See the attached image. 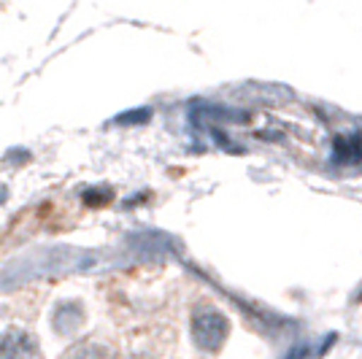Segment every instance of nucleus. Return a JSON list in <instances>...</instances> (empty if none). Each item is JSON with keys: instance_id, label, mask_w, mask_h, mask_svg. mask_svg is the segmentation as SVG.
<instances>
[{"instance_id": "obj_1", "label": "nucleus", "mask_w": 362, "mask_h": 359, "mask_svg": "<svg viewBox=\"0 0 362 359\" xmlns=\"http://www.w3.org/2000/svg\"><path fill=\"white\" fill-rule=\"evenodd\" d=\"M192 335L203 351H219L227 338V319L216 308H197L192 316Z\"/></svg>"}, {"instance_id": "obj_2", "label": "nucleus", "mask_w": 362, "mask_h": 359, "mask_svg": "<svg viewBox=\"0 0 362 359\" xmlns=\"http://www.w3.org/2000/svg\"><path fill=\"white\" fill-rule=\"evenodd\" d=\"M0 359H38V346L28 332H6L0 338Z\"/></svg>"}, {"instance_id": "obj_3", "label": "nucleus", "mask_w": 362, "mask_h": 359, "mask_svg": "<svg viewBox=\"0 0 362 359\" xmlns=\"http://www.w3.org/2000/svg\"><path fill=\"white\" fill-rule=\"evenodd\" d=\"M65 359H111L108 357V351L103 346L98 343H78L74 351H68V357Z\"/></svg>"}, {"instance_id": "obj_4", "label": "nucleus", "mask_w": 362, "mask_h": 359, "mask_svg": "<svg viewBox=\"0 0 362 359\" xmlns=\"http://www.w3.org/2000/svg\"><path fill=\"white\" fill-rule=\"evenodd\" d=\"M149 117V111H138V114H124V117H119L117 122H127V119H146Z\"/></svg>"}]
</instances>
